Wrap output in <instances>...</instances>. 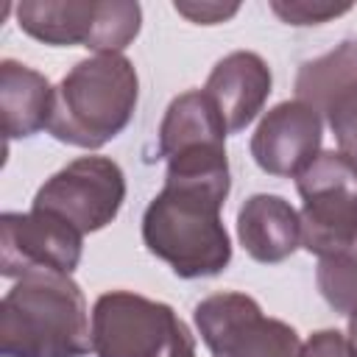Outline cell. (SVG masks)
Wrapping results in <instances>:
<instances>
[{
    "label": "cell",
    "instance_id": "obj_21",
    "mask_svg": "<svg viewBox=\"0 0 357 357\" xmlns=\"http://www.w3.org/2000/svg\"><path fill=\"white\" fill-rule=\"evenodd\" d=\"M349 343H351V351L357 357V312L349 318Z\"/></svg>",
    "mask_w": 357,
    "mask_h": 357
},
{
    "label": "cell",
    "instance_id": "obj_10",
    "mask_svg": "<svg viewBox=\"0 0 357 357\" xmlns=\"http://www.w3.org/2000/svg\"><path fill=\"white\" fill-rule=\"evenodd\" d=\"M204 92L215 103L226 131L237 134L262 112L271 95V70L262 56L234 50L212 67Z\"/></svg>",
    "mask_w": 357,
    "mask_h": 357
},
{
    "label": "cell",
    "instance_id": "obj_18",
    "mask_svg": "<svg viewBox=\"0 0 357 357\" xmlns=\"http://www.w3.org/2000/svg\"><path fill=\"white\" fill-rule=\"evenodd\" d=\"M273 14H279L290 25H318L326 22L329 17H337L349 11V3H271Z\"/></svg>",
    "mask_w": 357,
    "mask_h": 357
},
{
    "label": "cell",
    "instance_id": "obj_6",
    "mask_svg": "<svg viewBox=\"0 0 357 357\" xmlns=\"http://www.w3.org/2000/svg\"><path fill=\"white\" fill-rule=\"evenodd\" d=\"M195 326L212 357H301L293 326L265 318L245 293H215L195 304Z\"/></svg>",
    "mask_w": 357,
    "mask_h": 357
},
{
    "label": "cell",
    "instance_id": "obj_12",
    "mask_svg": "<svg viewBox=\"0 0 357 357\" xmlns=\"http://www.w3.org/2000/svg\"><path fill=\"white\" fill-rule=\"evenodd\" d=\"M50 106L53 86L42 73L11 59L0 64V120L6 139L31 137L47 128Z\"/></svg>",
    "mask_w": 357,
    "mask_h": 357
},
{
    "label": "cell",
    "instance_id": "obj_19",
    "mask_svg": "<svg viewBox=\"0 0 357 357\" xmlns=\"http://www.w3.org/2000/svg\"><path fill=\"white\" fill-rule=\"evenodd\" d=\"M301 357H354V351L337 329H321L301 346Z\"/></svg>",
    "mask_w": 357,
    "mask_h": 357
},
{
    "label": "cell",
    "instance_id": "obj_15",
    "mask_svg": "<svg viewBox=\"0 0 357 357\" xmlns=\"http://www.w3.org/2000/svg\"><path fill=\"white\" fill-rule=\"evenodd\" d=\"M357 86V42L346 39L335 50L304 61L296 75V95L301 103L312 106L318 114L329 112V106Z\"/></svg>",
    "mask_w": 357,
    "mask_h": 357
},
{
    "label": "cell",
    "instance_id": "obj_8",
    "mask_svg": "<svg viewBox=\"0 0 357 357\" xmlns=\"http://www.w3.org/2000/svg\"><path fill=\"white\" fill-rule=\"evenodd\" d=\"M81 259V231L64 218L33 209L0 218V273L25 276L31 271L73 273Z\"/></svg>",
    "mask_w": 357,
    "mask_h": 357
},
{
    "label": "cell",
    "instance_id": "obj_2",
    "mask_svg": "<svg viewBox=\"0 0 357 357\" xmlns=\"http://www.w3.org/2000/svg\"><path fill=\"white\" fill-rule=\"evenodd\" d=\"M92 326L81 287L70 273L31 271L0 301L3 357H84Z\"/></svg>",
    "mask_w": 357,
    "mask_h": 357
},
{
    "label": "cell",
    "instance_id": "obj_7",
    "mask_svg": "<svg viewBox=\"0 0 357 357\" xmlns=\"http://www.w3.org/2000/svg\"><path fill=\"white\" fill-rule=\"evenodd\" d=\"M126 198V178L109 156H81L53 173L36 192L33 209L53 212L81 234L109 226Z\"/></svg>",
    "mask_w": 357,
    "mask_h": 357
},
{
    "label": "cell",
    "instance_id": "obj_3",
    "mask_svg": "<svg viewBox=\"0 0 357 357\" xmlns=\"http://www.w3.org/2000/svg\"><path fill=\"white\" fill-rule=\"evenodd\" d=\"M139 95L134 64L123 53L78 61L53 89L47 131L67 145L100 148L131 120Z\"/></svg>",
    "mask_w": 357,
    "mask_h": 357
},
{
    "label": "cell",
    "instance_id": "obj_5",
    "mask_svg": "<svg viewBox=\"0 0 357 357\" xmlns=\"http://www.w3.org/2000/svg\"><path fill=\"white\" fill-rule=\"evenodd\" d=\"M301 206V245L329 257L357 245V162L340 151L318 153L296 176Z\"/></svg>",
    "mask_w": 357,
    "mask_h": 357
},
{
    "label": "cell",
    "instance_id": "obj_4",
    "mask_svg": "<svg viewBox=\"0 0 357 357\" xmlns=\"http://www.w3.org/2000/svg\"><path fill=\"white\" fill-rule=\"evenodd\" d=\"M92 351L98 357H195V340L173 307L112 290L92 307Z\"/></svg>",
    "mask_w": 357,
    "mask_h": 357
},
{
    "label": "cell",
    "instance_id": "obj_13",
    "mask_svg": "<svg viewBox=\"0 0 357 357\" xmlns=\"http://www.w3.org/2000/svg\"><path fill=\"white\" fill-rule=\"evenodd\" d=\"M226 126L204 89L184 92L170 100L159 126V156L170 159L184 151L226 145Z\"/></svg>",
    "mask_w": 357,
    "mask_h": 357
},
{
    "label": "cell",
    "instance_id": "obj_20",
    "mask_svg": "<svg viewBox=\"0 0 357 357\" xmlns=\"http://www.w3.org/2000/svg\"><path fill=\"white\" fill-rule=\"evenodd\" d=\"M237 3L231 6H223V3H176V11L190 17L192 22H201V25H215V22H223L229 20L231 14H237Z\"/></svg>",
    "mask_w": 357,
    "mask_h": 357
},
{
    "label": "cell",
    "instance_id": "obj_14",
    "mask_svg": "<svg viewBox=\"0 0 357 357\" xmlns=\"http://www.w3.org/2000/svg\"><path fill=\"white\" fill-rule=\"evenodd\" d=\"M100 14V0H25L17 6L20 28L45 45L89 47Z\"/></svg>",
    "mask_w": 357,
    "mask_h": 357
},
{
    "label": "cell",
    "instance_id": "obj_17",
    "mask_svg": "<svg viewBox=\"0 0 357 357\" xmlns=\"http://www.w3.org/2000/svg\"><path fill=\"white\" fill-rule=\"evenodd\" d=\"M326 117H329V126L335 131L340 153L357 162V86H351L346 95H340L329 106Z\"/></svg>",
    "mask_w": 357,
    "mask_h": 357
},
{
    "label": "cell",
    "instance_id": "obj_16",
    "mask_svg": "<svg viewBox=\"0 0 357 357\" xmlns=\"http://www.w3.org/2000/svg\"><path fill=\"white\" fill-rule=\"evenodd\" d=\"M315 282L321 296L329 301V307H335L337 312L354 315L357 312V245L349 251L321 257Z\"/></svg>",
    "mask_w": 357,
    "mask_h": 357
},
{
    "label": "cell",
    "instance_id": "obj_1",
    "mask_svg": "<svg viewBox=\"0 0 357 357\" xmlns=\"http://www.w3.org/2000/svg\"><path fill=\"white\" fill-rule=\"evenodd\" d=\"M226 195L229 176H165L162 192L142 215L148 251L181 279L220 273L231 259V243L220 220Z\"/></svg>",
    "mask_w": 357,
    "mask_h": 357
},
{
    "label": "cell",
    "instance_id": "obj_9",
    "mask_svg": "<svg viewBox=\"0 0 357 357\" xmlns=\"http://www.w3.org/2000/svg\"><path fill=\"white\" fill-rule=\"evenodd\" d=\"M321 128V114L298 98L276 103L251 137V156L271 176H298L318 156Z\"/></svg>",
    "mask_w": 357,
    "mask_h": 357
},
{
    "label": "cell",
    "instance_id": "obj_11",
    "mask_svg": "<svg viewBox=\"0 0 357 357\" xmlns=\"http://www.w3.org/2000/svg\"><path fill=\"white\" fill-rule=\"evenodd\" d=\"M237 237L257 262H282L301 243V218L279 195H251L237 212Z\"/></svg>",
    "mask_w": 357,
    "mask_h": 357
}]
</instances>
